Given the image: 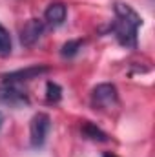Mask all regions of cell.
Masks as SVG:
<instances>
[{
	"mask_svg": "<svg viewBox=\"0 0 155 157\" xmlns=\"http://www.w3.org/2000/svg\"><path fill=\"white\" fill-rule=\"evenodd\" d=\"M80 48H82V40H68V42L62 46L60 55H62L64 59H71V57H75L78 53Z\"/></svg>",
	"mask_w": 155,
	"mask_h": 157,
	"instance_id": "obj_10",
	"label": "cell"
},
{
	"mask_svg": "<svg viewBox=\"0 0 155 157\" xmlns=\"http://www.w3.org/2000/svg\"><path fill=\"white\" fill-rule=\"evenodd\" d=\"M102 157H119V155H115V154H110V152H106V154H104Z\"/></svg>",
	"mask_w": 155,
	"mask_h": 157,
	"instance_id": "obj_12",
	"label": "cell"
},
{
	"mask_svg": "<svg viewBox=\"0 0 155 157\" xmlns=\"http://www.w3.org/2000/svg\"><path fill=\"white\" fill-rule=\"evenodd\" d=\"M51 130V119L47 113H37L29 124V141L33 148H40L46 143V137Z\"/></svg>",
	"mask_w": 155,
	"mask_h": 157,
	"instance_id": "obj_3",
	"label": "cell"
},
{
	"mask_svg": "<svg viewBox=\"0 0 155 157\" xmlns=\"http://www.w3.org/2000/svg\"><path fill=\"white\" fill-rule=\"evenodd\" d=\"M13 49V42L9 37V31L0 24V57H7Z\"/></svg>",
	"mask_w": 155,
	"mask_h": 157,
	"instance_id": "obj_9",
	"label": "cell"
},
{
	"mask_svg": "<svg viewBox=\"0 0 155 157\" xmlns=\"http://www.w3.org/2000/svg\"><path fill=\"white\" fill-rule=\"evenodd\" d=\"M115 20L112 24V31L115 33L117 40L124 48H137V31L142 26V18L137 15V11L122 2L115 4Z\"/></svg>",
	"mask_w": 155,
	"mask_h": 157,
	"instance_id": "obj_1",
	"label": "cell"
},
{
	"mask_svg": "<svg viewBox=\"0 0 155 157\" xmlns=\"http://www.w3.org/2000/svg\"><path fill=\"white\" fill-rule=\"evenodd\" d=\"M82 133H84V137H88V139H91V141H100V143L108 141V135H106L100 128H97L95 124H91L89 121H84V124H82Z\"/></svg>",
	"mask_w": 155,
	"mask_h": 157,
	"instance_id": "obj_8",
	"label": "cell"
},
{
	"mask_svg": "<svg viewBox=\"0 0 155 157\" xmlns=\"http://www.w3.org/2000/svg\"><path fill=\"white\" fill-rule=\"evenodd\" d=\"M47 68L46 66H35V68H28V70H18V71H13V73H7L4 75V84H22L26 80H31V78L39 77L42 73H46Z\"/></svg>",
	"mask_w": 155,
	"mask_h": 157,
	"instance_id": "obj_6",
	"label": "cell"
},
{
	"mask_svg": "<svg viewBox=\"0 0 155 157\" xmlns=\"http://www.w3.org/2000/svg\"><path fill=\"white\" fill-rule=\"evenodd\" d=\"M66 15H68V9L62 2H53L47 6V9L44 11V24L51 26V28H57L60 24H64L66 20Z\"/></svg>",
	"mask_w": 155,
	"mask_h": 157,
	"instance_id": "obj_7",
	"label": "cell"
},
{
	"mask_svg": "<svg viewBox=\"0 0 155 157\" xmlns=\"http://www.w3.org/2000/svg\"><path fill=\"white\" fill-rule=\"evenodd\" d=\"M42 33H44V20L31 18L20 29V42L29 48V46H33V44L39 42V39L42 37Z\"/></svg>",
	"mask_w": 155,
	"mask_h": 157,
	"instance_id": "obj_4",
	"label": "cell"
},
{
	"mask_svg": "<svg viewBox=\"0 0 155 157\" xmlns=\"http://www.w3.org/2000/svg\"><path fill=\"white\" fill-rule=\"evenodd\" d=\"M91 104L99 110H110L119 104V93L117 88L110 82L99 84L97 88H93L91 91Z\"/></svg>",
	"mask_w": 155,
	"mask_h": 157,
	"instance_id": "obj_2",
	"label": "cell"
},
{
	"mask_svg": "<svg viewBox=\"0 0 155 157\" xmlns=\"http://www.w3.org/2000/svg\"><path fill=\"white\" fill-rule=\"evenodd\" d=\"M46 97L49 102H59L62 99V88L57 82H47L46 86Z\"/></svg>",
	"mask_w": 155,
	"mask_h": 157,
	"instance_id": "obj_11",
	"label": "cell"
},
{
	"mask_svg": "<svg viewBox=\"0 0 155 157\" xmlns=\"http://www.w3.org/2000/svg\"><path fill=\"white\" fill-rule=\"evenodd\" d=\"M0 124H2V117H0Z\"/></svg>",
	"mask_w": 155,
	"mask_h": 157,
	"instance_id": "obj_13",
	"label": "cell"
},
{
	"mask_svg": "<svg viewBox=\"0 0 155 157\" xmlns=\"http://www.w3.org/2000/svg\"><path fill=\"white\" fill-rule=\"evenodd\" d=\"M0 101H4L6 104H11V106H20V104L29 102L26 93L20 91L18 84H4V82L0 88Z\"/></svg>",
	"mask_w": 155,
	"mask_h": 157,
	"instance_id": "obj_5",
	"label": "cell"
}]
</instances>
